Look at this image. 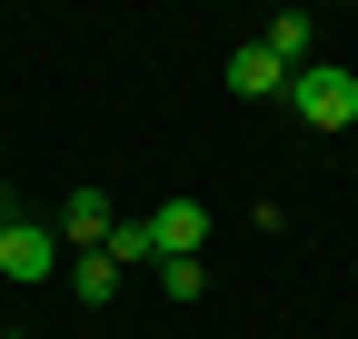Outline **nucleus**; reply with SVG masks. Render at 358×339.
<instances>
[{
  "instance_id": "20e7f679",
  "label": "nucleus",
  "mask_w": 358,
  "mask_h": 339,
  "mask_svg": "<svg viewBox=\"0 0 358 339\" xmlns=\"http://www.w3.org/2000/svg\"><path fill=\"white\" fill-rule=\"evenodd\" d=\"M50 230H60L70 249H110V230H120V209H110V190H70Z\"/></svg>"
},
{
  "instance_id": "423d86ee",
  "label": "nucleus",
  "mask_w": 358,
  "mask_h": 339,
  "mask_svg": "<svg viewBox=\"0 0 358 339\" xmlns=\"http://www.w3.org/2000/svg\"><path fill=\"white\" fill-rule=\"evenodd\" d=\"M259 40H268V50H279L289 70H308V60H319V20H308V11H279V20H268Z\"/></svg>"
},
{
  "instance_id": "6e6552de",
  "label": "nucleus",
  "mask_w": 358,
  "mask_h": 339,
  "mask_svg": "<svg viewBox=\"0 0 358 339\" xmlns=\"http://www.w3.org/2000/svg\"><path fill=\"white\" fill-rule=\"evenodd\" d=\"M110 270H159V240H150V220H120V230H110Z\"/></svg>"
},
{
  "instance_id": "f03ea898",
  "label": "nucleus",
  "mask_w": 358,
  "mask_h": 339,
  "mask_svg": "<svg viewBox=\"0 0 358 339\" xmlns=\"http://www.w3.org/2000/svg\"><path fill=\"white\" fill-rule=\"evenodd\" d=\"M50 270H60V230L50 220H0V279L30 289V279H50Z\"/></svg>"
},
{
  "instance_id": "7ed1b4c3",
  "label": "nucleus",
  "mask_w": 358,
  "mask_h": 339,
  "mask_svg": "<svg viewBox=\"0 0 358 339\" xmlns=\"http://www.w3.org/2000/svg\"><path fill=\"white\" fill-rule=\"evenodd\" d=\"M150 240H159V260H199V249H209V209L169 190V200L150 209Z\"/></svg>"
},
{
  "instance_id": "0eeeda50",
  "label": "nucleus",
  "mask_w": 358,
  "mask_h": 339,
  "mask_svg": "<svg viewBox=\"0 0 358 339\" xmlns=\"http://www.w3.org/2000/svg\"><path fill=\"white\" fill-rule=\"evenodd\" d=\"M70 289H80V310H110V300H120V270H110V249H80V260H70Z\"/></svg>"
},
{
  "instance_id": "39448f33",
  "label": "nucleus",
  "mask_w": 358,
  "mask_h": 339,
  "mask_svg": "<svg viewBox=\"0 0 358 339\" xmlns=\"http://www.w3.org/2000/svg\"><path fill=\"white\" fill-rule=\"evenodd\" d=\"M229 90L239 100H289V60L268 40H249V50H229Z\"/></svg>"
},
{
  "instance_id": "9d476101",
  "label": "nucleus",
  "mask_w": 358,
  "mask_h": 339,
  "mask_svg": "<svg viewBox=\"0 0 358 339\" xmlns=\"http://www.w3.org/2000/svg\"><path fill=\"white\" fill-rule=\"evenodd\" d=\"M0 339H20V329H0Z\"/></svg>"
},
{
  "instance_id": "f257e3e1",
  "label": "nucleus",
  "mask_w": 358,
  "mask_h": 339,
  "mask_svg": "<svg viewBox=\"0 0 358 339\" xmlns=\"http://www.w3.org/2000/svg\"><path fill=\"white\" fill-rule=\"evenodd\" d=\"M289 110L308 120V130H348V120H358V70H338V60L289 70Z\"/></svg>"
},
{
  "instance_id": "1a4fd4ad",
  "label": "nucleus",
  "mask_w": 358,
  "mask_h": 339,
  "mask_svg": "<svg viewBox=\"0 0 358 339\" xmlns=\"http://www.w3.org/2000/svg\"><path fill=\"white\" fill-rule=\"evenodd\" d=\"M159 289H169V300H179V310H189V300H199V289H209V270H199V260H159Z\"/></svg>"
}]
</instances>
